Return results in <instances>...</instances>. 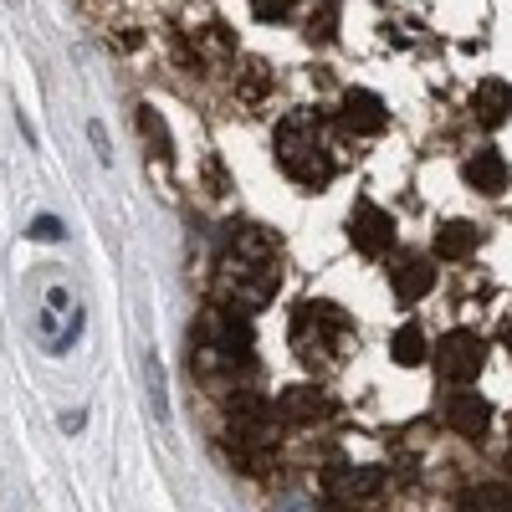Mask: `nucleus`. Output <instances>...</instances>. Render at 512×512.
Masks as SVG:
<instances>
[{
    "label": "nucleus",
    "mask_w": 512,
    "mask_h": 512,
    "mask_svg": "<svg viewBox=\"0 0 512 512\" xmlns=\"http://www.w3.org/2000/svg\"><path fill=\"white\" fill-rule=\"evenodd\" d=\"M507 472H512V451H507Z\"/></svg>",
    "instance_id": "aec40b11"
},
{
    "label": "nucleus",
    "mask_w": 512,
    "mask_h": 512,
    "mask_svg": "<svg viewBox=\"0 0 512 512\" xmlns=\"http://www.w3.org/2000/svg\"><path fill=\"white\" fill-rule=\"evenodd\" d=\"M431 287H436V267L425 262V256H405V262L395 267V297L400 303H420Z\"/></svg>",
    "instance_id": "f8f14e48"
},
{
    "label": "nucleus",
    "mask_w": 512,
    "mask_h": 512,
    "mask_svg": "<svg viewBox=\"0 0 512 512\" xmlns=\"http://www.w3.org/2000/svg\"><path fill=\"white\" fill-rule=\"evenodd\" d=\"M461 507L466 512H512V487L507 482H466Z\"/></svg>",
    "instance_id": "2eb2a0df"
},
{
    "label": "nucleus",
    "mask_w": 512,
    "mask_h": 512,
    "mask_svg": "<svg viewBox=\"0 0 512 512\" xmlns=\"http://www.w3.org/2000/svg\"><path fill=\"white\" fill-rule=\"evenodd\" d=\"M292 6H297V0H251L256 21H282V16H287Z\"/></svg>",
    "instance_id": "a211bd4d"
},
{
    "label": "nucleus",
    "mask_w": 512,
    "mask_h": 512,
    "mask_svg": "<svg viewBox=\"0 0 512 512\" xmlns=\"http://www.w3.org/2000/svg\"><path fill=\"white\" fill-rule=\"evenodd\" d=\"M349 236L364 256H384L395 246V221H390V210H379L374 200H359L354 205V216H349Z\"/></svg>",
    "instance_id": "0eeeda50"
},
{
    "label": "nucleus",
    "mask_w": 512,
    "mask_h": 512,
    "mask_svg": "<svg viewBox=\"0 0 512 512\" xmlns=\"http://www.w3.org/2000/svg\"><path fill=\"white\" fill-rule=\"evenodd\" d=\"M390 354H395V364H425V359H431V354H425V333L415 328V323H405L395 338H390Z\"/></svg>",
    "instance_id": "dca6fc26"
},
{
    "label": "nucleus",
    "mask_w": 512,
    "mask_h": 512,
    "mask_svg": "<svg viewBox=\"0 0 512 512\" xmlns=\"http://www.w3.org/2000/svg\"><path fill=\"white\" fill-rule=\"evenodd\" d=\"M139 128H144V139L159 149V159H169V134H164V123H159L154 108H139Z\"/></svg>",
    "instance_id": "f3484780"
},
{
    "label": "nucleus",
    "mask_w": 512,
    "mask_h": 512,
    "mask_svg": "<svg viewBox=\"0 0 512 512\" xmlns=\"http://www.w3.org/2000/svg\"><path fill=\"white\" fill-rule=\"evenodd\" d=\"M446 425L456 436H466V441H482L487 425H492V405L482 395H472V390H461V395L446 400Z\"/></svg>",
    "instance_id": "6e6552de"
},
{
    "label": "nucleus",
    "mask_w": 512,
    "mask_h": 512,
    "mask_svg": "<svg viewBox=\"0 0 512 512\" xmlns=\"http://www.w3.org/2000/svg\"><path fill=\"white\" fill-rule=\"evenodd\" d=\"M349 318L333 303H303L292 313V354L303 364H338V354L349 349Z\"/></svg>",
    "instance_id": "20e7f679"
},
{
    "label": "nucleus",
    "mask_w": 512,
    "mask_h": 512,
    "mask_svg": "<svg viewBox=\"0 0 512 512\" xmlns=\"http://www.w3.org/2000/svg\"><path fill=\"white\" fill-rule=\"evenodd\" d=\"M431 364H436V374H441V379H451V384L477 379V374H482V364H487V338H482V333H472V328H451V333L441 338V349L431 354Z\"/></svg>",
    "instance_id": "39448f33"
},
{
    "label": "nucleus",
    "mask_w": 512,
    "mask_h": 512,
    "mask_svg": "<svg viewBox=\"0 0 512 512\" xmlns=\"http://www.w3.org/2000/svg\"><path fill=\"white\" fill-rule=\"evenodd\" d=\"M502 344H507V354H512V318H507V328H502Z\"/></svg>",
    "instance_id": "6ab92c4d"
},
{
    "label": "nucleus",
    "mask_w": 512,
    "mask_h": 512,
    "mask_svg": "<svg viewBox=\"0 0 512 512\" xmlns=\"http://www.w3.org/2000/svg\"><path fill=\"white\" fill-rule=\"evenodd\" d=\"M338 118H344L349 134H379V128H384V103H379L374 93L354 88V93L344 98V108H338Z\"/></svg>",
    "instance_id": "9b49d317"
},
{
    "label": "nucleus",
    "mask_w": 512,
    "mask_h": 512,
    "mask_svg": "<svg viewBox=\"0 0 512 512\" xmlns=\"http://www.w3.org/2000/svg\"><path fill=\"white\" fill-rule=\"evenodd\" d=\"M246 364H251V328H246L241 308H210L195 333V369L205 379H216V374H236Z\"/></svg>",
    "instance_id": "7ed1b4c3"
},
{
    "label": "nucleus",
    "mask_w": 512,
    "mask_h": 512,
    "mask_svg": "<svg viewBox=\"0 0 512 512\" xmlns=\"http://www.w3.org/2000/svg\"><path fill=\"white\" fill-rule=\"evenodd\" d=\"M379 492V472L374 466H344L323 482V507L328 512H359L369 497Z\"/></svg>",
    "instance_id": "423d86ee"
},
{
    "label": "nucleus",
    "mask_w": 512,
    "mask_h": 512,
    "mask_svg": "<svg viewBox=\"0 0 512 512\" xmlns=\"http://www.w3.org/2000/svg\"><path fill=\"white\" fill-rule=\"evenodd\" d=\"M477 226L472 221H446L441 231H436V251L446 256V262H466V256H472L477 251Z\"/></svg>",
    "instance_id": "4468645a"
},
{
    "label": "nucleus",
    "mask_w": 512,
    "mask_h": 512,
    "mask_svg": "<svg viewBox=\"0 0 512 512\" xmlns=\"http://www.w3.org/2000/svg\"><path fill=\"white\" fill-rule=\"evenodd\" d=\"M277 164L287 169V180H297V185H328L333 180L328 128L313 113H292L277 128Z\"/></svg>",
    "instance_id": "f03ea898"
},
{
    "label": "nucleus",
    "mask_w": 512,
    "mask_h": 512,
    "mask_svg": "<svg viewBox=\"0 0 512 512\" xmlns=\"http://www.w3.org/2000/svg\"><path fill=\"white\" fill-rule=\"evenodd\" d=\"M277 415L287 425H318V420H328V395L318 390V384H292V390L277 400Z\"/></svg>",
    "instance_id": "1a4fd4ad"
},
{
    "label": "nucleus",
    "mask_w": 512,
    "mask_h": 512,
    "mask_svg": "<svg viewBox=\"0 0 512 512\" xmlns=\"http://www.w3.org/2000/svg\"><path fill=\"white\" fill-rule=\"evenodd\" d=\"M461 175H466V185L482 190V195H502V190H507V164H502L497 149H477L472 159H466Z\"/></svg>",
    "instance_id": "9d476101"
},
{
    "label": "nucleus",
    "mask_w": 512,
    "mask_h": 512,
    "mask_svg": "<svg viewBox=\"0 0 512 512\" xmlns=\"http://www.w3.org/2000/svg\"><path fill=\"white\" fill-rule=\"evenodd\" d=\"M472 113H477V123H487V128L507 123V113H512V88H507L502 77H487L482 88H477V98H472Z\"/></svg>",
    "instance_id": "ddd939ff"
},
{
    "label": "nucleus",
    "mask_w": 512,
    "mask_h": 512,
    "mask_svg": "<svg viewBox=\"0 0 512 512\" xmlns=\"http://www.w3.org/2000/svg\"><path fill=\"white\" fill-rule=\"evenodd\" d=\"M277 282H282V251L267 231L256 226H241L226 236L221 256H216V292L226 308H267L277 297Z\"/></svg>",
    "instance_id": "f257e3e1"
}]
</instances>
